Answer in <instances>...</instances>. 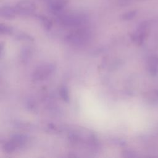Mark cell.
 <instances>
[{
    "label": "cell",
    "instance_id": "ba28073f",
    "mask_svg": "<svg viewBox=\"0 0 158 158\" xmlns=\"http://www.w3.org/2000/svg\"><path fill=\"white\" fill-rule=\"evenodd\" d=\"M18 147L17 146V145L11 139L5 143L3 145V149L7 152H12L14 151Z\"/></svg>",
    "mask_w": 158,
    "mask_h": 158
},
{
    "label": "cell",
    "instance_id": "4fadbf2b",
    "mask_svg": "<svg viewBox=\"0 0 158 158\" xmlns=\"http://www.w3.org/2000/svg\"><path fill=\"white\" fill-rule=\"evenodd\" d=\"M31 55V50L30 49V48H25L22 51V54H21L22 60H23V61H26L27 60H28V59L30 57Z\"/></svg>",
    "mask_w": 158,
    "mask_h": 158
},
{
    "label": "cell",
    "instance_id": "6da1fadb",
    "mask_svg": "<svg viewBox=\"0 0 158 158\" xmlns=\"http://www.w3.org/2000/svg\"><path fill=\"white\" fill-rule=\"evenodd\" d=\"M56 65L54 64L47 63L38 66L33 71L32 78L35 81L43 80L49 77L54 72Z\"/></svg>",
    "mask_w": 158,
    "mask_h": 158
},
{
    "label": "cell",
    "instance_id": "5bb4252c",
    "mask_svg": "<svg viewBox=\"0 0 158 158\" xmlns=\"http://www.w3.org/2000/svg\"><path fill=\"white\" fill-rule=\"evenodd\" d=\"M16 38L17 39L21 40H28V41H30V40H33V38L31 37L30 35H27L25 33H19L17 35Z\"/></svg>",
    "mask_w": 158,
    "mask_h": 158
},
{
    "label": "cell",
    "instance_id": "30bf717a",
    "mask_svg": "<svg viewBox=\"0 0 158 158\" xmlns=\"http://www.w3.org/2000/svg\"><path fill=\"white\" fill-rule=\"evenodd\" d=\"M13 28L6 24L1 23L0 25V32L2 34H6V35H9L12 33Z\"/></svg>",
    "mask_w": 158,
    "mask_h": 158
},
{
    "label": "cell",
    "instance_id": "277c9868",
    "mask_svg": "<svg viewBox=\"0 0 158 158\" xmlns=\"http://www.w3.org/2000/svg\"><path fill=\"white\" fill-rule=\"evenodd\" d=\"M14 7L17 14L28 15L35 11L36 5L33 2L30 0H22L18 2Z\"/></svg>",
    "mask_w": 158,
    "mask_h": 158
},
{
    "label": "cell",
    "instance_id": "9c48e42d",
    "mask_svg": "<svg viewBox=\"0 0 158 158\" xmlns=\"http://www.w3.org/2000/svg\"><path fill=\"white\" fill-rule=\"evenodd\" d=\"M39 19L41 22L43 27L46 30H49L52 27V22L46 16L40 15L38 16Z\"/></svg>",
    "mask_w": 158,
    "mask_h": 158
},
{
    "label": "cell",
    "instance_id": "5b68a950",
    "mask_svg": "<svg viewBox=\"0 0 158 158\" xmlns=\"http://www.w3.org/2000/svg\"><path fill=\"white\" fill-rule=\"evenodd\" d=\"M66 4V0H49L48 7L52 13L59 15L64 10Z\"/></svg>",
    "mask_w": 158,
    "mask_h": 158
},
{
    "label": "cell",
    "instance_id": "7a4b0ae2",
    "mask_svg": "<svg viewBox=\"0 0 158 158\" xmlns=\"http://www.w3.org/2000/svg\"><path fill=\"white\" fill-rule=\"evenodd\" d=\"M90 38L89 31L86 29L77 30L67 36L69 42L77 45L85 44Z\"/></svg>",
    "mask_w": 158,
    "mask_h": 158
},
{
    "label": "cell",
    "instance_id": "7c38bea8",
    "mask_svg": "<svg viewBox=\"0 0 158 158\" xmlns=\"http://www.w3.org/2000/svg\"><path fill=\"white\" fill-rule=\"evenodd\" d=\"M136 11H135V10L129 11V12L123 14L121 15V19L123 20H130V19L134 18V17L136 15Z\"/></svg>",
    "mask_w": 158,
    "mask_h": 158
},
{
    "label": "cell",
    "instance_id": "8992f818",
    "mask_svg": "<svg viewBox=\"0 0 158 158\" xmlns=\"http://www.w3.org/2000/svg\"><path fill=\"white\" fill-rule=\"evenodd\" d=\"M17 14L15 7L9 6H2L0 9V15L6 19H14Z\"/></svg>",
    "mask_w": 158,
    "mask_h": 158
},
{
    "label": "cell",
    "instance_id": "3957f363",
    "mask_svg": "<svg viewBox=\"0 0 158 158\" xmlns=\"http://www.w3.org/2000/svg\"><path fill=\"white\" fill-rule=\"evenodd\" d=\"M83 18L76 14H60L58 20L62 25L66 27H77L83 23Z\"/></svg>",
    "mask_w": 158,
    "mask_h": 158
},
{
    "label": "cell",
    "instance_id": "8fae6325",
    "mask_svg": "<svg viewBox=\"0 0 158 158\" xmlns=\"http://www.w3.org/2000/svg\"><path fill=\"white\" fill-rule=\"evenodd\" d=\"M60 96L61 98H62V99L64 101H69V92H68V89L67 88L63 86L60 88Z\"/></svg>",
    "mask_w": 158,
    "mask_h": 158
},
{
    "label": "cell",
    "instance_id": "52a82bcc",
    "mask_svg": "<svg viewBox=\"0 0 158 158\" xmlns=\"http://www.w3.org/2000/svg\"><path fill=\"white\" fill-rule=\"evenodd\" d=\"M11 140L17 145V147H21L26 143L27 137L25 135L15 134L12 136Z\"/></svg>",
    "mask_w": 158,
    "mask_h": 158
}]
</instances>
